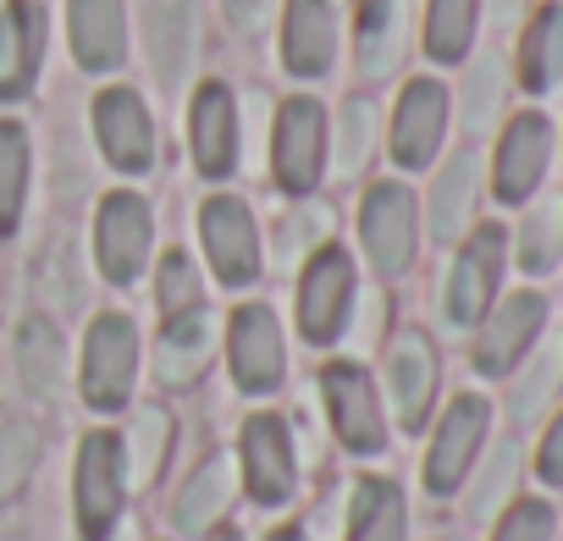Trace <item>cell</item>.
<instances>
[{"mask_svg": "<svg viewBox=\"0 0 563 541\" xmlns=\"http://www.w3.org/2000/svg\"><path fill=\"white\" fill-rule=\"evenodd\" d=\"M338 56V12L332 0H288L282 12V62L294 78H321Z\"/></svg>", "mask_w": 563, "mask_h": 541, "instance_id": "obj_26", "label": "cell"}, {"mask_svg": "<svg viewBox=\"0 0 563 541\" xmlns=\"http://www.w3.org/2000/svg\"><path fill=\"white\" fill-rule=\"evenodd\" d=\"M503 277H508V227L503 221H475L448 260V277H442V327L453 332H475L481 316L503 299Z\"/></svg>", "mask_w": 563, "mask_h": 541, "instance_id": "obj_1", "label": "cell"}, {"mask_svg": "<svg viewBox=\"0 0 563 541\" xmlns=\"http://www.w3.org/2000/svg\"><path fill=\"white\" fill-rule=\"evenodd\" d=\"M525 453H530V481H536V492L563 497V404L536 426V442H530Z\"/></svg>", "mask_w": 563, "mask_h": 541, "instance_id": "obj_40", "label": "cell"}, {"mask_svg": "<svg viewBox=\"0 0 563 541\" xmlns=\"http://www.w3.org/2000/svg\"><path fill=\"white\" fill-rule=\"evenodd\" d=\"M221 7H227V18H232V29L243 40H254L265 29V18H271V0H221Z\"/></svg>", "mask_w": 563, "mask_h": 541, "instance_id": "obj_43", "label": "cell"}, {"mask_svg": "<svg viewBox=\"0 0 563 541\" xmlns=\"http://www.w3.org/2000/svg\"><path fill=\"white\" fill-rule=\"evenodd\" d=\"M232 492H238V464H232L227 453H210V459L188 475V486L177 492V503H172L177 530H183V536H210V530L227 519Z\"/></svg>", "mask_w": 563, "mask_h": 541, "instance_id": "obj_29", "label": "cell"}, {"mask_svg": "<svg viewBox=\"0 0 563 541\" xmlns=\"http://www.w3.org/2000/svg\"><path fill=\"white\" fill-rule=\"evenodd\" d=\"M265 541H305V530H299V525H282V530H271Z\"/></svg>", "mask_w": 563, "mask_h": 541, "instance_id": "obj_45", "label": "cell"}, {"mask_svg": "<svg viewBox=\"0 0 563 541\" xmlns=\"http://www.w3.org/2000/svg\"><path fill=\"white\" fill-rule=\"evenodd\" d=\"M514 95H519L514 62H508L503 51H481V56L464 62V84H459V95H453V122L464 128L470 144H481V139H492V133L508 122Z\"/></svg>", "mask_w": 563, "mask_h": 541, "instance_id": "obj_17", "label": "cell"}, {"mask_svg": "<svg viewBox=\"0 0 563 541\" xmlns=\"http://www.w3.org/2000/svg\"><path fill=\"white\" fill-rule=\"evenodd\" d=\"M172 442H177L172 415H166L161 404H144V409L133 415V426H128V442H122L128 486H155V475H161V464H166Z\"/></svg>", "mask_w": 563, "mask_h": 541, "instance_id": "obj_34", "label": "cell"}, {"mask_svg": "<svg viewBox=\"0 0 563 541\" xmlns=\"http://www.w3.org/2000/svg\"><path fill=\"white\" fill-rule=\"evenodd\" d=\"M155 305H161L166 321L199 310V270H194V260H188L183 249H172V254L161 260V270H155Z\"/></svg>", "mask_w": 563, "mask_h": 541, "instance_id": "obj_41", "label": "cell"}, {"mask_svg": "<svg viewBox=\"0 0 563 541\" xmlns=\"http://www.w3.org/2000/svg\"><path fill=\"white\" fill-rule=\"evenodd\" d=\"M536 0H481V18H492L503 34H519V23L530 18Z\"/></svg>", "mask_w": 563, "mask_h": 541, "instance_id": "obj_44", "label": "cell"}, {"mask_svg": "<svg viewBox=\"0 0 563 541\" xmlns=\"http://www.w3.org/2000/svg\"><path fill=\"white\" fill-rule=\"evenodd\" d=\"M525 481H530V453H525V437H492L486 442V453H481V464L470 470V481H464V514L475 519V525H492L514 497H525Z\"/></svg>", "mask_w": 563, "mask_h": 541, "instance_id": "obj_21", "label": "cell"}, {"mask_svg": "<svg viewBox=\"0 0 563 541\" xmlns=\"http://www.w3.org/2000/svg\"><path fill=\"white\" fill-rule=\"evenodd\" d=\"M67 34L84 73H111L128 56V12L122 0H67Z\"/></svg>", "mask_w": 563, "mask_h": 541, "instance_id": "obj_27", "label": "cell"}, {"mask_svg": "<svg viewBox=\"0 0 563 541\" xmlns=\"http://www.w3.org/2000/svg\"><path fill=\"white\" fill-rule=\"evenodd\" d=\"M188 144H194V166L216 183L232 177L238 166V106L227 84H199L194 111H188Z\"/></svg>", "mask_w": 563, "mask_h": 541, "instance_id": "obj_25", "label": "cell"}, {"mask_svg": "<svg viewBox=\"0 0 563 541\" xmlns=\"http://www.w3.org/2000/svg\"><path fill=\"white\" fill-rule=\"evenodd\" d=\"M360 243L382 283H398L415 270L420 254V199L409 183H371L360 205Z\"/></svg>", "mask_w": 563, "mask_h": 541, "instance_id": "obj_5", "label": "cell"}, {"mask_svg": "<svg viewBox=\"0 0 563 541\" xmlns=\"http://www.w3.org/2000/svg\"><path fill=\"white\" fill-rule=\"evenodd\" d=\"M227 365H232L238 393H249V398H265V393L282 387V327H276V316H271L265 305L232 310Z\"/></svg>", "mask_w": 563, "mask_h": 541, "instance_id": "obj_18", "label": "cell"}, {"mask_svg": "<svg viewBox=\"0 0 563 541\" xmlns=\"http://www.w3.org/2000/svg\"><path fill=\"white\" fill-rule=\"evenodd\" d=\"M34 470H40V431L29 420H7L0 426V508L23 497Z\"/></svg>", "mask_w": 563, "mask_h": 541, "instance_id": "obj_39", "label": "cell"}, {"mask_svg": "<svg viewBox=\"0 0 563 541\" xmlns=\"http://www.w3.org/2000/svg\"><path fill=\"white\" fill-rule=\"evenodd\" d=\"M62 371H67V354H62V332L45 321V316H29L18 327V376L29 387V398L51 404L62 393Z\"/></svg>", "mask_w": 563, "mask_h": 541, "instance_id": "obj_32", "label": "cell"}, {"mask_svg": "<svg viewBox=\"0 0 563 541\" xmlns=\"http://www.w3.org/2000/svg\"><path fill=\"white\" fill-rule=\"evenodd\" d=\"M150 51H155V73L161 84H177L188 67V7L183 0H150Z\"/></svg>", "mask_w": 563, "mask_h": 541, "instance_id": "obj_38", "label": "cell"}, {"mask_svg": "<svg viewBox=\"0 0 563 541\" xmlns=\"http://www.w3.org/2000/svg\"><path fill=\"white\" fill-rule=\"evenodd\" d=\"M95 139H100L106 161L128 177L155 166V128H150V111L133 89H106L95 100Z\"/></svg>", "mask_w": 563, "mask_h": 541, "instance_id": "obj_22", "label": "cell"}, {"mask_svg": "<svg viewBox=\"0 0 563 541\" xmlns=\"http://www.w3.org/2000/svg\"><path fill=\"white\" fill-rule=\"evenodd\" d=\"M327 232H332V210L327 205H305V210H294L288 221H282V249L299 260L305 249H321Z\"/></svg>", "mask_w": 563, "mask_h": 541, "instance_id": "obj_42", "label": "cell"}, {"mask_svg": "<svg viewBox=\"0 0 563 541\" xmlns=\"http://www.w3.org/2000/svg\"><path fill=\"white\" fill-rule=\"evenodd\" d=\"M150 238H155V221H150V205L139 194H106L100 199V216H95V254H100V270L106 283L128 288L144 260H150Z\"/></svg>", "mask_w": 563, "mask_h": 541, "instance_id": "obj_16", "label": "cell"}, {"mask_svg": "<svg viewBox=\"0 0 563 541\" xmlns=\"http://www.w3.org/2000/svg\"><path fill=\"white\" fill-rule=\"evenodd\" d=\"M558 530H563V503H558Z\"/></svg>", "mask_w": 563, "mask_h": 541, "instance_id": "obj_48", "label": "cell"}, {"mask_svg": "<svg viewBox=\"0 0 563 541\" xmlns=\"http://www.w3.org/2000/svg\"><path fill=\"white\" fill-rule=\"evenodd\" d=\"M321 398H327V420L349 453L376 459L387 448V404L360 360H332L321 371Z\"/></svg>", "mask_w": 563, "mask_h": 541, "instance_id": "obj_9", "label": "cell"}, {"mask_svg": "<svg viewBox=\"0 0 563 541\" xmlns=\"http://www.w3.org/2000/svg\"><path fill=\"white\" fill-rule=\"evenodd\" d=\"M45 62V7L7 0L0 7V100H23Z\"/></svg>", "mask_w": 563, "mask_h": 541, "instance_id": "obj_24", "label": "cell"}, {"mask_svg": "<svg viewBox=\"0 0 563 541\" xmlns=\"http://www.w3.org/2000/svg\"><path fill=\"white\" fill-rule=\"evenodd\" d=\"M475 34H481V0H426L420 45L437 67H464L475 56Z\"/></svg>", "mask_w": 563, "mask_h": 541, "instance_id": "obj_31", "label": "cell"}, {"mask_svg": "<svg viewBox=\"0 0 563 541\" xmlns=\"http://www.w3.org/2000/svg\"><path fill=\"white\" fill-rule=\"evenodd\" d=\"M128 503V464H122V437L117 431H89L78 442L73 464V514L84 541H106L122 519Z\"/></svg>", "mask_w": 563, "mask_h": 541, "instance_id": "obj_7", "label": "cell"}, {"mask_svg": "<svg viewBox=\"0 0 563 541\" xmlns=\"http://www.w3.org/2000/svg\"><path fill=\"white\" fill-rule=\"evenodd\" d=\"M558 404H563V343L547 332V338L530 349V360L503 376V415H508L514 437H525V431H536Z\"/></svg>", "mask_w": 563, "mask_h": 541, "instance_id": "obj_20", "label": "cell"}, {"mask_svg": "<svg viewBox=\"0 0 563 541\" xmlns=\"http://www.w3.org/2000/svg\"><path fill=\"white\" fill-rule=\"evenodd\" d=\"M448 541H470V536H448Z\"/></svg>", "mask_w": 563, "mask_h": 541, "instance_id": "obj_49", "label": "cell"}, {"mask_svg": "<svg viewBox=\"0 0 563 541\" xmlns=\"http://www.w3.org/2000/svg\"><path fill=\"white\" fill-rule=\"evenodd\" d=\"M558 161V122L541 106H519L508 111V122L492 133V155H486V194L503 210L530 205Z\"/></svg>", "mask_w": 563, "mask_h": 541, "instance_id": "obj_2", "label": "cell"}, {"mask_svg": "<svg viewBox=\"0 0 563 541\" xmlns=\"http://www.w3.org/2000/svg\"><path fill=\"white\" fill-rule=\"evenodd\" d=\"M199 238H205V254H210L216 283L249 288V283L260 277V227H254V216H249L243 199L210 194V199L199 205Z\"/></svg>", "mask_w": 563, "mask_h": 541, "instance_id": "obj_15", "label": "cell"}, {"mask_svg": "<svg viewBox=\"0 0 563 541\" xmlns=\"http://www.w3.org/2000/svg\"><path fill=\"white\" fill-rule=\"evenodd\" d=\"M210 354H216V321H210V310L199 305L188 316H172L166 332H161V343H155V376H161V387H194L205 376Z\"/></svg>", "mask_w": 563, "mask_h": 541, "instance_id": "obj_28", "label": "cell"}, {"mask_svg": "<svg viewBox=\"0 0 563 541\" xmlns=\"http://www.w3.org/2000/svg\"><path fill=\"white\" fill-rule=\"evenodd\" d=\"M238 475L249 486V497L260 508H282L294 503L299 486V464H294V437L282 415H249L243 437H238Z\"/></svg>", "mask_w": 563, "mask_h": 541, "instance_id": "obj_13", "label": "cell"}, {"mask_svg": "<svg viewBox=\"0 0 563 541\" xmlns=\"http://www.w3.org/2000/svg\"><path fill=\"white\" fill-rule=\"evenodd\" d=\"M29 128L23 122H0V238H12L18 221H23V205H29Z\"/></svg>", "mask_w": 563, "mask_h": 541, "instance_id": "obj_35", "label": "cell"}, {"mask_svg": "<svg viewBox=\"0 0 563 541\" xmlns=\"http://www.w3.org/2000/svg\"><path fill=\"white\" fill-rule=\"evenodd\" d=\"M558 150H563V128H558Z\"/></svg>", "mask_w": 563, "mask_h": 541, "instance_id": "obj_50", "label": "cell"}, {"mask_svg": "<svg viewBox=\"0 0 563 541\" xmlns=\"http://www.w3.org/2000/svg\"><path fill=\"white\" fill-rule=\"evenodd\" d=\"M558 343H563V338H558Z\"/></svg>", "mask_w": 563, "mask_h": 541, "instance_id": "obj_51", "label": "cell"}, {"mask_svg": "<svg viewBox=\"0 0 563 541\" xmlns=\"http://www.w3.org/2000/svg\"><path fill=\"white\" fill-rule=\"evenodd\" d=\"M508 265L525 283H552L563 270V194H536L519 205V227L508 232Z\"/></svg>", "mask_w": 563, "mask_h": 541, "instance_id": "obj_23", "label": "cell"}, {"mask_svg": "<svg viewBox=\"0 0 563 541\" xmlns=\"http://www.w3.org/2000/svg\"><path fill=\"white\" fill-rule=\"evenodd\" d=\"M481 199H486V155H481V144H459L431 177V194L420 205V227L431 232V243L453 249L481 221Z\"/></svg>", "mask_w": 563, "mask_h": 541, "instance_id": "obj_10", "label": "cell"}, {"mask_svg": "<svg viewBox=\"0 0 563 541\" xmlns=\"http://www.w3.org/2000/svg\"><path fill=\"white\" fill-rule=\"evenodd\" d=\"M514 84L530 100H552L563 95V0H536L530 18L519 23V45H514Z\"/></svg>", "mask_w": 563, "mask_h": 541, "instance_id": "obj_19", "label": "cell"}, {"mask_svg": "<svg viewBox=\"0 0 563 541\" xmlns=\"http://www.w3.org/2000/svg\"><path fill=\"white\" fill-rule=\"evenodd\" d=\"M271 172L282 194H316L321 172H327V111L310 95L282 100L276 111V139H271Z\"/></svg>", "mask_w": 563, "mask_h": 541, "instance_id": "obj_12", "label": "cell"}, {"mask_svg": "<svg viewBox=\"0 0 563 541\" xmlns=\"http://www.w3.org/2000/svg\"><path fill=\"white\" fill-rule=\"evenodd\" d=\"M354 305H360V277H354L349 249L321 243L305 260V277H299V332H305V343H316V349L338 343Z\"/></svg>", "mask_w": 563, "mask_h": 541, "instance_id": "obj_8", "label": "cell"}, {"mask_svg": "<svg viewBox=\"0 0 563 541\" xmlns=\"http://www.w3.org/2000/svg\"><path fill=\"white\" fill-rule=\"evenodd\" d=\"M558 503L547 492H525L514 497L492 525H486V541H558Z\"/></svg>", "mask_w": 563, "mask_h": 541, "instance_id": "obj_37", "label": "cell"}, {"mask_svg": "<svg viewBox=\"0 0 563 541\" xmlns=\"http://www.w3.org/2000/svg\"><path fill=\"white\" fill-rule=\"evenodd\" d=\"M453 133V95L442 78H409L398 89L393 122H387V155L398 172H431L442 144Z\"/></svg>", "mask_w": 563, "mask_h": 541, "instance_id": "obj_6", "label": "cell"}, {"mask_svg": "<svg viewBox=\"0 0 563 541\" xmlns=\"http://www.w3.org/2000/svg\"><path fill=\"white\" fill-rule=\"evenodd\" d=\"M133 376H139V332L128 316L106 310L95 316L89 338H84V371H78V387H84V404L111 415L128 404L133 393Z\"/></svg>", "mask_w": 563, "mask_h": 541, "instance_id": "obj_11", "label": "cell"}, {"mask_svg": "<svg viewBox=\"0 0 563 541\" xmlns=\"http://www.w3.org/2000/svg\"><path fill=\"white\" fill-rule=\"evenodd\" d=\"M437 393H442V354H437L431 332L404 327L387 343V404H393L398 426L426 431V420L437 409Z\"/></svg>", "mask_w": 563, "mask_h": 541, "instance_id": "obj_14", "label": "cell"}, {"mask_svg": "<svg viewBox=\"0 0 563 541\" xmlns=\"http://www.w3.org/2000/svg\"><path fill=\"white\" fill-rule=\"evenodd\" d=\"M376 139H382L376 100H365V95L343 100V111H338V172L343 177H360L376 161Z\"/></svg>", "mask_w": 563, "mask_h": 541, "instance_id": "obj_36", "label": "cell"}, {"mask_svg": "<svg viewBox=\"0 0 563 541\" xmlns=\"http://www.w3.org/2000/svg\"><path fill=\"white\" fill-rule=\"evenodd\" d=\"M354 7H360V18H371V12H382V7H387V0H354Z\"/></svg>", "mask_w": 563, "mask_h": 541, "instance_id": "obj_46", "label": "cell"}, {"mask_svg": "<svg viewBox=\"0 0 563 541\" xmlns=\"http://www.w3.org/2000/svg\"><path fill=\"white\" fill-rule=\"evenodd\" d=\"M547 327H552V299H547L536 283L503 294V299L481 316V327L470 332V371H475L481 382H503L514 365L530 360V349L547 338Z\"/></svg>", "mask_w": 563, "mask_h": 541, "instance_id": "obj_4", "label": "cell"}, {"mask_svg": "<svg viewBox=\"0 0 563 541\" xmlns=\"http://www.w3.org/2000/svg\"><path fill=\"white\" fill-rule=\"evenodd\" d=\"M210 541H243V536H238V530H227V525H221V530H210Z\"/></svg>", "mask_w": 563, "mask_h": 541, "instance_id": "obj_47", "label": "cell"}, {"mask_svg": "<svg viewBox=\"0 0 563 541\" xmlns=\"http://www.w3.org/2000/svg\"><path fill=\"white\" fill-rule=\"evenodd\" d=\"M492 437H497V409H492L486 393H459V398H448V409H442L437 426H431L426 459H420V486H426L437 503L459 497Z\"/></svg>", "mask_w": 563, "mask_h": 541, "instance_id": "obj_3", "label": "cell"}, {"mask_svg": "<svg viewBox=\"0 0 563 541\" xmlns=\"http://www.w3.org/2000/svg\"><path fill=\"white\" fill-rule=\"evenodd\" d=\"M404 56H409V7L404 0H387L382 12L360 18V73L371 84H382L404 67Z\"/></svg>", "mask_w": 563, "mask_h": 541, "instance_id": "obj_33", "label": "cell"}, {"mask_svg": "<svg viewBox=\"0 0 563 541\" xmlns=\"http://www.w3.org/2000/svg\"><path fill=\"white\" fill-rule=\"evenodd\" d=\"M343 541H409V503L393 475H360L349 492V536Z\"/></svg>", "mask_w": 563, "mask_h": 541, "instance_id": "obj_30", "label": "cell"}]
</instances>
